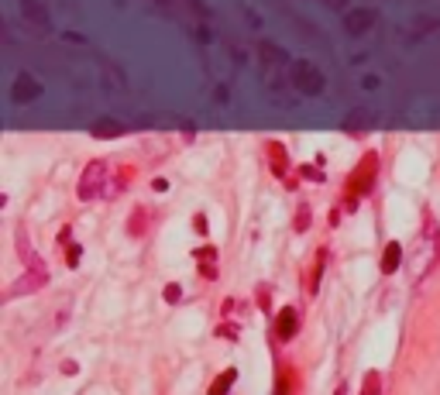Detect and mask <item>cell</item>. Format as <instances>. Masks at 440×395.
Returning a JSON list of instances; mask_svg holds the SVG:
<instances>
[{"instance_id": "obj_2", "label": "cell", "mask_w": 440, "mask_h": 395, "mask_svg": "<svg viewBox=\"0 0 440 395\" xmlns=\"http://www.w3.org/2000/svg\"><path fill=\"white\" fill-rule=\"evenodd\" d=\"M375 175H378V155H375V152H368V155L361 158L358 168L351 172V179H348V199L368 196V193H371V186H375Z\"/></svg>"}, {"instance_id": "obj_12", "label": "cell", "mask_w": 440, "mask_h": 395, "mask_svg": "<svg viewBox=\"0 0 440 395\" xmlns=\"http://www.w3.org/2000/svg\"><path fill=\"white\" fill-rule=\"evenodd\" d=\"M197 258L203 261V265H200L203 278H217V268H213V261H217V251H213V247H200V251H197Z\"/></svg>"}, {"instance_id": "obj_17", "label": "cell", "mask_w": 440, "mask_h": 395, "mask_svg": "<svg viewBox=\"0 0 440 395\" xmlns=\"http://www.w3.org/2000/svg\"><path fill=\"white\" fill-rule=\"evenodd\" d=\"M361 395H382V382H378V375H375V371L364 378V389H361Z\"/></svg>"}, {"instance_id": "obj_14", "label": "cell", "mask_w": 440, "mask_h": 395, "mask_svg": "<svg viewBox=\"0 0 440 395\" xmlns=\"http://www.w3.org/2000/svg\"><path fill=\"white\" fill-rule=\"evenodd\" d=\"M269 155H272V172H276V175H285V168H289V161H285V148H282V145H272Z\"/></svg>"}, {"instance_id": "obj_10", "label": "cell", "mask_w": 440, "mask_h": 395, "mask_svg": "<svg viewBox=\"0 0 440 395\" xmlns=\"http://www.w3.org/2000/svg\"><path fill=\"white\" fill-rule=\"evenodd\" d=\"M258 52H262V62H265V69H272V66L279 69V66H285V52H282V48H276L272 41H262V45H258Z\"/></svg>"}, {"instance_id": "obj_16", "label": "cell", "mask_w": 440, "mask_h": 395, "mask_svg": "<svg viewBox=\"0 0 440 395\" xmlns=\"http://www.w3.org/2000/svg\"><path fill=\"white\" fill-rule=\"evenodd\" d=\"M127 227H131V234H145V227H148V213H145V210H141V213H134Z\"/></svg>"}, {"instance_id": "obj_8", "label": "cell", "mask_w": 440, "mask_h": 395, "mask_svg": "<svg viewBox=\"0 0 440 395\" xmlns=\"http://www.w3.org/2000/svg\"><path fill=\"white\" fill-rule=\"evenodd\" d=\"M371 21H375V10L361 7V10H351V14H348L344 28H348L351 35H361V31H368V24H371Z\"/></svg>"}, {"instance_id": "obj_11", "label": "cell", "mask_w": 440, "mask_h": 395, "mask_svg": "<svg viewBox=\"0 0 440 395\" xmlns=\"http://www.w3.org/2000/svg\"><path fill=\"white\" fill-rule=\"evenodd\" d=\"M234 382H238V371H234V368H227L224 375H217V378H213V385H210V395H227Z\"/></svg>"}, {"instance_id": "obj_9", "label": "cell", "mask_w": 440, "mask_h": 395, "mask_svg": "<svg viewBox=\"0 0 440 395\" xmlns=\"http://www.w3.org/2000/svg\"><path fill=\"white\" fill-rule=\"evenodd\" d=\"M399 261H402V247L396 244V240H389L385 251H382V265H378V268H382L385 275H392V272L399 268Z\"/></svg>"}, {"instance_id": "obj_20", "label": "cell", "mask_w": 440, "mask_h": 395, "mask_svg": "<svg viewBox=\"0 0 440 395\" xmlns=\"http://www.w3.org/2000/svg\"><path fill=\"white\" fill-rule=\"evenodd\" d=\"M323 3H334V7H344V0H323Z\"/></svg>"}, {"instance_id": "obj_3", "label": "cell", "mask_w": 440, "mask_h": 395, "mask_svg": "<svg viewBox=\"0 0 440 395\" xmlns=\"http://www.w3.org/2000/svg\"><path fill=\"white\" fill-rule=\"evenodd\" d=\"M292 82H296V89H303L306 96H317L323 93V73L313 66V62H292Z\"/></svg>"}, {"instance_id": "obj_5", "label": "cell", "mask_w": 440, "mask_h": 395, "mask_svg": "<svg viewBox=\"0 0 440 395\" xmlns=\"http://www.w3.org/2000/svg\"><path fill=\"white\" fill-rule=\"evenodd\" d=\"M104 175H107V165H104V161H90L86 172H83V179H80V196L83 199L97 196L100 186H104Z\"/></svg>"}, {"instance_id": "obj_19", "label": "cell", "mask_w": 440, "mask_h": 395, "mask_svg": "<svg viewBox=\"0 0 440 395\" xmlns=\"http://www.w3.org/2000/svg\"><path fill=\"white\" fill-rule=\"evenodd\" d=\"M165 299H169V303H179V285H169V289H165Z\"/></svg>"}, {"instance_id": "obj_18", "label": "cell", "mask_w": 440, "mask_h": 395, "mask_svg": "<svg viewBox=\"0 0 440 395\" xmlns=\"http://www.w3.org/2000/svg\"><path fill=\"white\" fill-rule=\"evenodd\" d=\"M303 227H310V210L306 206H299V213H296V231H303Z\"/></svg>"}, {"instance_id": "obj_13", "label": "cell", "mask_w": 440, "mask_h": 395, "mask_svg": "<svg viewBox=\"0 0 440 395\" xmlns=\"http://www.w3.org/2000/svg\"><path fill=\"white\" fill-rule=\"evenodd\" d=\"M120 134H124V127H120L118 120H100L93 127V138H120Z\"/></svg>"}, {"instance_id": "obj_1", "label": "cell", "mask_w": 440, "mask_h": 395, "mask_svg": "<svg viewBox=\"0 0 440 395\" xmlns=\"http://www.w3.org/2000/svg\"><path fill=\"white\" fill-rule=\"evenodd\" d=\"M440 261V231L437 224H434V217H427L423 220V234H420V240H416V251H413V285H423L427 282V275L437 268Z\"/></svg>"}, {"instance_id": "obj_6", "label": "cell", "mask_w": 440, "mask_h": 395, "mask_svg": "<svg viewBox=\"0 0 440 395\" xmlns=\"http://www.w3.org/2000/svg\"><path fill=\"white\" fill-rule=\"evenodd\" d=\"M21 14H24V21L35 24L38 31H48V28H52V21H48V7L38 3V0H21Z\"/></svg>"}, {"instance_id": "obj_4", "label": "cell", "mask_w": 440, "mask_h": 395, "mask_svg": "<svg viewBox=\"0 0 440 395\" xmlns=\"http://www.w3.org/2000/svg\"><path fill=\"white\" fill-rule=\"evenodd\" d=\"M41 96V82L31 73H17L14 79V86H10V100L14 103H31V100H38Z\"/></svg>"}, {"instance_id": "obj_15", "label": "cell", "mask_w": 440, "mask_h": 395, "mask_svg": "<svg viewBox=\"0 0 440 395\" xmlns=\"http://www.w3.org/2000/svg\"><path fill=\"white\" fill-rule=\"evenodd\" d=\"M323 265H327V247L317 251V265H313V278H310V289L317 292L320 289V275H323Z\"/></svg>"}, {"instance_id": "obj_7", "label": "cell", "mask_w": 440, "mask_h": 395, "mask_svg": "<svg viewBox=\"0 0 440 395\" xmlns=\"http://www.w3.org/2000/svg\"><path fill=\"white\" fill-rule=\"evenodd\" d=\"M296 330H299V313L292 306H282L279 316H276V337L279 340H292Z\"/></svg>"}]
</instances>
